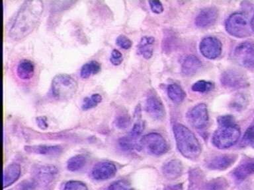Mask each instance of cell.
<instances>
[{"instance_id": "6da1fadb", "label": "cell", "mask_w": 254, "mask_h": 190, "mask_svg": "<svg viewBox=\"0 0 254 190\" xmlns=\"http://www.w3.org/2000/svg\"><path fill=\"white\" fill-rule=\"evenodd\" d=\"M43 3L40 0H27L20 6L10 28L9 37L13 41L25 39L37 27L43 12Z\"/></svg>"}, {"instance_id": "7a4b0ae2", "label": "cell", "mask_w": 254, "mask_h": 190, "mask_svg": "<svg viewBox=\"0 0 254 190\" xmlns=\"http://www.w3.org/2000/svg\"><path fill=\"white\" fill-rule=\"evenodd\" d=\"M173 130L180 153L188 159L197 158L201 153V146L193 133L180 124L174 125Z\"/></svg>"}, {"instance_id": "3957f363", "label": "cell", "mask_w": 254, "mask_h": 190, "mask_svg": "<svg viewBox=\"0 0 254 190\" xmlns=\"http://www.w3.org/2000/svg\"><path fill=\"white\" fill-rule=\"evenodd\" d=\"M78 85L75 79L66 73H60L53 77L51 92L58 100H68L76 93Z\"/></svg>"}, {"instance_id": "277c9868", "label": "cell", "mask_w": 254, "mask_h": 190, "mask_svg": "<svg viewBox=\"0 0 254 190\" xmlns=\"http://www.w3.org/2000/svg\"><path fill=\"white\" fill-rule=\"evenodd\" d=\"M240 135L241 132L239 127L236 124L220 126L212 136V143L220 149H225L235 144L239 140Z\"/></svg>"}, {"instance_id": "5b68a950", "label": "cell", "mask_w": 254, "mask_h": 190, "mask_svg": "<svg viewBox=\"0 0 254 190\" xmlns=\"http://www.w3.org/2000/svg\"><path fill=\"white\" fill-rule=\"evenodd\" d=\"M226 30L230 35L236 38H245L251 35V21L243 13L230 15L226 22Z\"/></svg>"}, {"instance_id": "8992f818", "label": "cell", "mask_w": 254, "mask_h": 190, "mask_svg": "<svg viewBox=\"0 0 254 190\" xmlns=\"http://www.w3.org/2000/svg\"><path fill=\"white\" fill-rule=\"evenodd\" d=\"M140 148L151 155L160 156L168 151V144L160 134L150 133L140 139Z\"/></svg>"}, {"instance_id": "52a82bcc", "label": "cell", "mask_w": 254, "mask_h": 190, "mask_svg": "<svg viewBox=\"0 0 254 190\" xmlns=\"http://www.w3.org/2000/svg\"><path fill=\"white\" fill-rule=\"evenodd\" d=\"M236 62L246 68L254 67V43L244 42L240 44L234 51Z\"/></svg>"}, {"instance_id": "ba28073f", "label": "cell", "mask_w": 254, "mask_h": 190, "mask_svg": "<svg viewBox=\"0 0 254 190\" xmlns=\"http://www.w3.org/2000/svg\"><path fill=\"white\" fill-rule=\"evenodd\" d=\"M221 42L214 37L204 38L200 42V51L203 56L210 59H214L219 57L222 52Z\"/></svg>"}, {"instance_id": "9c48e42d", "label": "cell", "mask_w": 254, "mask_h": 190, "mask_svg": "<svg viewBox=\"0 0 254 190\" xmlns=\"http://www.w3.org/2000/svg\"><path fill=\"white\" fill-rule=\"evenodd\" d=\"M220 82L226 88L239 89L247 85V79L244 73L234 69H230L222 73Z\"/></svg>"}, {"instance_id": "30bf717a", "label": "cell", "mask_w": 254, "mask_h": 190, "mask_svg": "<svg viewBox=\"0 0 254 190\" xmlns=\"http://www.w3.org/2000/svg\"><path fill=\"white\" fill-rule=\"evenodd\" d=\"M188 118L194 128H203L208 122V108L206 105L203 103L196 105L190 110Z\"/></svg>"}, {"instance_id": "8fae6325", "label": "cell", "mask_w": 254, "mask_h": 190, "mask_svg": "<svg viewBox=\"0 0 254 190\" xmlns=\"http://www.w3.org/2000/svg\"><path fill=\"white\" fill-rule=\"evenodd\" d=\"M145 110L151 118L156 120H161L166 115L164 104L158 96L154 95H149L145 104Z\"/></svg>"}, {"instance_id": "7c38bea8", "label": "cell", "mask_w": 254, "mask_h": 190, "mask_svg": "<svg viewBox=\"0 0 254 190\" xmlns=\"http://www.w3.org/2000/svg\"><path fill=\"white\" fill-rule=\"evenodd\" d=\"M117 168L112 162L104 161L95 164L91 171V176L96 180H107L116 174Z\"/></svg>"}, {"instance_id": "4fadbf2b", "label": "cell", "mask_w": 254, "mask_h": 190, "mask_svg": "<svg viewBox=\"0 0 254 190\" xmlns=\"http://www.w3.org/2000/svg\"><path fill=\"white\" fill-rule=\"evenodd\" d=\"M218 18V11L214 7H205L198 13L195 18V24L198 28L206 29L215 24Z\"/></svg>"}, {"instance_id": "5bb4252c", "label": "cell", "mask_w": 254, "mask_h": 190, "mask_svg": "<svg viewBox=\"0 0 254 190\" xmlns=\"http://www.w3.org/2000/svg\"><path fill=\"white\" fill-rule=\"evenodd\" d=\"M236 157L232 154H224L212 158L206 164L210 170H224L230 168L235 162Z\"/></svg>"}, {"instance_id": "9a60e30c", "label": "cell", "mask_w": 254, "mask_h": 190, "mask_svg": "<svg viewBox=\"0 0 254 190\" xmlns=\"http://www.w3.org/2000/svg\"><path fill=\"white\" fill-rule=\"evenodd\" d=\"M201 61L197 57L190 55L184 59L182 63V71L186 76H192L202 69Z\"/></svg>"}, {"instance_id": "2e32d148", "label": "cell", "mask_w": 254, "mask_h": 190, "mask_svg": "<svg viewBox=\"0 0 254 190\" xmlns=\"http://www.w3.org/2000/svg\"><path fill=\"white\" fill-rule=\"evenodd\" d=\"M25 150L29 153L55 156L61 153L63 151V147L61 145L40 144V145L25 146Z\"/></svg>"}, {"instance_id": "e0dca14e", "label": "cell", "mask_w": 254, "mask_h": 190, "mask_svg": "<svg viewBox=\"0 0 254 190\" xmlns=\"http://www.w3.org/2000/svg\"><path fill=\"white\" fill-rule=\"evenodd\" d=\"M35 64L31 60L23 59L18 63L16 72L17 77L23 81L30 80L35 74Z\"/></svg>"}, {"instance_id": "ac0fdd59", "label": "cell", "mask_w": 254, "mask_h": 190, "mask_svg": "<svg viewBox=\"0 0 254 190\" xmlns=\"http://www.w3.org/2000/svg\"><path fill=\"white\" fill-rule=\"evenodd\" d=\"M163 174L169 180H175L182 175L183 165L178 160H172L163 166Z\"/></svg>"}, {"instance_id": "d6986e66", "label": "cell", "mask_w": 254, "mask_h": 190, "mask_svg": "<svg viewBox=\"0 0 254 190\" xmlns=\"http://www.w3.org/2000/svg\"><path fill=\"white\" fill-rule=\"evenodd\" d=\"M21 175V167L18 164H10L4 170L3 176V188H7L8 186L15 183L19 176Z\"/></svg>"}, {"instance_id": "ffe728a7", "label": "cell", "mask_w": 254, "mask_h": 190, "mask_svg": "<svg viewBox=\"0 0 254 190\" xmlns=\"http://www.w3.org/2000/svg\"><path fill=\"white\" fill-rule=\"evenodd\" d=\"M154 43L155 39L154 37H148V36L143 37L139 42L138 46H137L138 53L144 58L150 59L152 56L153 51H154Z\"/></svg>"}, {"instance_id": "44dd1931", "label": "cell", "mask_w": 254, "mask_h": 190, "mask_svg": "<svg viewBox=\"0 0 254 190\" xmlns=\"http://www.w3.org/2000/svg\"><path fill=\"white\" fill-rule=\"evenodd\" d=\"M236 179L243 180L254 174V160H247L240 164L233 172Z\"/></svg>"}, {"instance_id": "7402d4cb", "label": "cell", "mask_w": 254, "mask_h": 190, "mask_svg": "<svg viewBox=\"0 0 254 190\" xmlns=\"http://www.w3.org/2000/svg\"><path fill=\"white\" fill-rule=\"evenodd\" d=\"M57 172V168L54 166H43L38 168L36 177L41 182L49 183L55 178Z\"/></svg>"}, {"instance_id": "603a6c76", "label": "cell", "mask_w": 254, "mask_h": 190, "mask_svg": "<svg viewBox=\"0 0 254 190\" xmlns=\"http://www.w3.org/2000/svg\"><path fill=\"white\" fill-rule=\"evenodd\" d=\"M101 65L98 61L91 60L84 63L81 67L79 75L82 79H86L100 72Z\"/></svg>"}, {"instance_id": "cb8c5ba5", "label": "cell", "mask_w": 254, "mask_h": 190, "mask_svg": "<svg viewBox=\"0 0 254 190\" xmlns=\"http://www.w3.org/2000/svg\"><path fill=\"white\" fill-rule=\"evenodd\" d=\"M168 95L170 100L176 103L180 104L184 101L186 98V94L182 88V87L176 83H173L168 87Z\"/></svg>"}, {"instance_id": "d4e9b609", "label": "cell", "mask_w": 254, "mask_h": 190, "mask_svg": "<svg viewBox=\"0 0 254 190\" xmlns=\"http://www.w3.org/2000/svg\"><path fill=\"white\" fill-rule=\"evenodd\" d=\"M87 162V157L84 154H77L69 158L67 163V169L71 172H76L81 169Z\"/></svg>"}, {"instance_id": "484cf974", "label": "cell", "mask_w": 254, "mask_h": 190, "mask_svg": "<svg viewBox=\"0 0 254 190\" xmlns=\"http://www.w3.org/2000/svg\"><path fill=\"white\" fill-rule=\"evenodd\" d=\"M202 174L197 169L192 170L190 174V184L188 190H202Z\"/></svg>"}, {"instance_id": "4316f807", "label": "cell", "mask_w": 254, "mask_h": 190, "mask_svg": "<svg viewBox=\"0 0 254 190\" xmlns=\"http://www.w3.org/2000/svg\"><path fill=\"white\" fill-rule=\"evenodd\" d=\"M102 96L98 93L92 94L90 96H86L83 98L81 108L83 110H89L94 108L97 105L102 102Z\"/></svg>"}, {"instance_id": "83f0119b", "label": "cell", "mask_w": 254, "mask_h": 190, "mask_svg": "<svg viewBox=\"0 0 254 190\" xmlns=\"http://www.w3.org/2000/svg\"><path fill=\"white\" fill-rule=\"evenodd\" d=\"M119 144L123 150H132L135 148H140V140H134L127 135L119 140Z\"/></svg>"}, {"instance_id": "f1b7e54d", "label": "cell", "mask_w": 254, "mask_h": 190, "mask_svg": "<svg viewBox=\"0 0 254 190\" xmlns=\"http://www.w3.org/2000/svg\"><path fill=\"white\" fill-rule=\"evenodd\" d=\"M228 184L224 178H216L208 182L204 190H227Z\"/></svg>"}, {"instance_id": "f546056e", "label": "cell", "mask_w": 254, "mask_h": 190, "mask_svg": "<svg viewBox=\"0 0 254 190\" xmlns=\"http://www.w3.org/2000/svg\"><path fill=\"white\" fill-rule=\"evenodd\" d=\"M214 85L212 82L206 81H198L192 86V91L198 93L209 92L214 89Z\"/></svg>"}, {"instance_id": "4dcf8cb0", "label": "cell", "mask_w": 254, "mask_h": 190, "mask_svg": "<svg viewBox=\"0 0 254 190\" xmlns=\"http://www.w3.org/2000/svg\"><path fill=\"white\" fill-rule=\"evenodd\" d=\"M144 129V123L143 121L138 120L133 125L132 129L128 133V136L134 140H138L139 137L142 134Z\"/></svg>"}, {"instance_id": "1f68e13d", "label": "cell", "mask_w": 254, "mask_h": 190, "mask_svg": "<svg viewBox=\"0 0 254 190\" xmlns=\"http://www.w3.org/2000/svg\"><path fill=\"white\" fill-rule=\"evenodd\" d=\"M116 126L119 129H126L128 128L130 124V116L127 114H122L119 115L116 119Z\"/></svg>"}, {"instance_id": "d6a6232c", "label": "cell", "mask_w": 254, "mask_h": 190, "mask_svg": "<svg viewBox=\"0 0 254 190\" xmlns=\"http://www.w3.org/2000/svg\"><path fill=\"white\" fill-rule=\"evenodd\" d=\"M64 190H88V188L82 182L72 180L65 184Z\"/></svg>"}, {"instance_id": "836d02e7", "label": "cell", "mask_w": 254, "mask_h": 190, "mask_svg": "<svg viewBox=\"0 0 254 190\" xmlns=\"http://www.w3.org/2000/svg\"><path fill=\"white\" fill-rule=\"evenodd\" d=\"M116 44L121 48L128 49L132 46V42L125 35H119L116 39Z\"/></svg>"}, {"instance_id": "e575fe53", "label": "cell", "mask_w": 254, "mask_h": 190, "mask_svg": "<svg viewBox=\"0 0 254 190\" xmlns=\"http://www.w3.org/2000/svg\"><path fill=\"white\" fill-rule=\"evenodd\" d=\"M74 3L75 1H54L53 5H52V10L54 11H63V10L68 9Z\"/></svg>"}, {"instance_id": "d590c367", "label": "cell", "mask_w": 254, "mask_h": 190, "mask_svg": "<svg viewBox=\"0 0 254 190\" xmlns=\"http://www.w3.org/2000/svg\"><path fill=\"white\" fill-rule=\"evenodd\" d=\"M111 64L115 66H118L121 65L123 61L122 53L118 49H114L111 51L110 58H109Z\"/></svg>"}, {"instance_id": "8d00e7d4", "label": "cell", "mask_w": 254, "mask_h": 190, "mask_svg": "<svg viewBox=\"0 0 254 190\" xmlns=\"http://www.w3.org/2000/svg\"><path fill=\"white\" fill-rule=\"evenodd\" d=\"M108 190H134L127 182L123 180L113 182L108 188Z\"/></svg>"}, {"instance_id": "74e56055", "label": "cell", "mask_w": 254, "mask_h": 190, "mask_svg": "<svg viewBox=\"0 0 254 190\" xmlns=\"http://www.w3.org/2000/svg\"><path fill=\"white\" fill-rule=\"evenodd\" d=\"M243 142L244 143L249 144L254 148V126L250 127L244 134Z\"/></svg>"}, {"instance_id": "f35d334b", "label": "cell", "mask_w": 254, "mask_h": 190, "mask_svg": "<svg viewBox=\"0 0 254 190\" xmlns=\"http://www.w3.org/2000/svg\"><path fill=\"white\" fill-rule=\"evenodd\" d=\"M218 122L220 126L235 124V120H234L233 117L230 116V115L220 116L218 118Z\"/></svg>"}, {"instance_id": "ab89813d", "label": "cell", "mask_w": 254, "mask_h": 190, "mask_svg": "<svg viewBox=\"0 0 254 190\" xmlns=\"http://www.w3.org/2000/svg\"><path fill=\"white\" fill-rule=\"evenodd\" d=\"M149 4L153 13L160 14L164 11V7L160 1H155V0L149 1Z\"/></svg>"}, {"instance_id": "60d3db41", "label": "cell", "mask_w": 254, "mask_h": 190, "mask_svg": "<svg viewBox=\"0 0 254 190\" xmlns=\"http://www.w3.org/2000/svg\"><path fill=\"white\" fill-rule=\"evenodd\" d=\"M36 121H37V126H39L40 129L41 130H46L47 129L48 125L47 118L45 116H39L36 118Z\"/></svg>"}, {"instance_id": "b9f144b4", "label": "cell", "mask_w": 254, "mask_h": 190, "mask_svg": "<svg viewBox=\"0 0 254 190\" xmlns=\"http://www.w3.org/2000/svg\"><path fill=\"white\" fill-rule=\"evenodd\" d=\"M35 189V184L31 183V182H27L25 184L22 186L21 190H34Z\"/></svg>"}, {"instance_id": "7bdbcfd3", "label": "cell", "mask_w": 254, "mask_h": 190, "mask_svg": "<svg viewBox=\"0 0 254 190\" xmlns=\"http://www.w3.org/2000/svg\"><path fill=\"white\" fill-rule=\"evenodd\" d=\"M166 190H182V188L181 185L172 186L167 188Z\"/></svg>"}, {"instance_id": "ee69618b", "label": "cell", "mask_w": 254, "mask_h": 190, "mask_svg": "<svg viewBox=\"0 0 254 190\" xmlns=\"http://www.w3.org/2000/svg\"><path fill=\"white\" fill-rule=\"evenodd\" d=\"M251 27L252 31L254 32V15L251 20Z\"/></svg>"}]
</instances>
